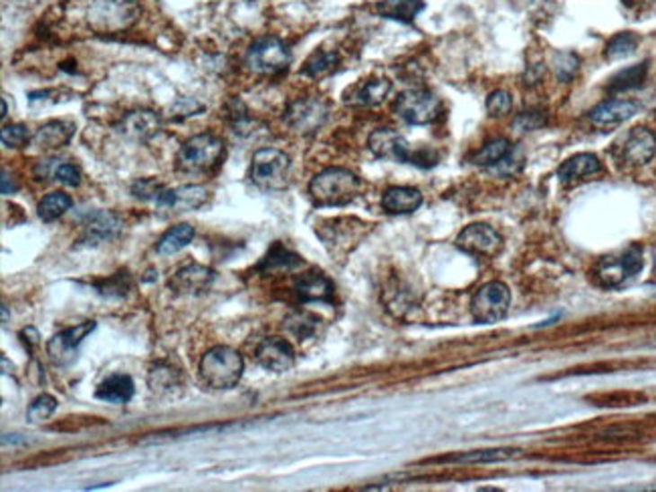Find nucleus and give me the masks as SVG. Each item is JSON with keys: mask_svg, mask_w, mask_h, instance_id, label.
I'll list each match as a JSON object with an SVG mask.
<instances>
[{"mask_svg": "<svg viewBox=\"0 0 656 492\" xmlns=\"http://www.w3.org/2000/svg\"><path fill=\"white\" fill-rule=\"evenodd\" d=\"M362 182L346 168H327L311 180L309 196L317 206H346L359 194Z\"/></svg>", "mask_w": 656, "mask_h": 492, "instance_id": "nucleus-1", "label": "nucleus"}, {"mask_svg": "<svg viewBox=\"0 0 656 492\" xmlns=\"http://www.w3.org/2000/svg\"><path fill=\"white\" fill-rule=\"evenodd\" d=\"M370 152L380 160H390L398 163H412L418 168H432L439 163V154L432 150H412L406 142L404 136H400L396 129L380 127L372 131L370 139H368Z\"/></svg>", "mask_w": 656, "mask_h": 492, "instance_id": "nucleus-2", "label": "nucleus"}, {"mask_svg": "<svg viewBox=\"0 0 656 492\" xmlns=\"http://www.w3.org/2000/svg\"><path fill=\"white\" fill-rule=\"evenodd\" d=\"M199 372L202 382L212 390H231L241 382L244 362L239 351L233 347L218 346L202 356Z\"/></svg>", "mask_w": 656, "mask_h": 492, "instance_id": "nucleus-3", "label": "nucleus"}, {"mask_svg": "<svg viewBox=\"0 0 656 492\" xmlns=\"http://www.w3.org/2000/svg\"><path fill=\"white\" fill-rule=\"evenodd\" d=\"M225 154V142L212 134H199L182 144L176 155V166L186 174H202L218 166Z\"/></svg>", "mask_w": 656, "mask_h": 492, "instance_id": "nucleus-4", "label": "nucleus"}, {"mask_svg": "<svg viewBox=\"0 0 656 492\" xmlns=\"http://www.w3.org/2000/svg\"><path fill=\"white\" fill-rule=\"evenodd\" d=\"M291 160L289 155L275 147H261L253 155L251 180L261 190L279 192L289 186Z\"/></svg>", "mask_w": 656, "mask_h": 492, "instance_id": "nucleus-5", "label": "nucleus"}, {"mask_svg": "<svg viewBox=\"0 0 656 492\" xmlns=\"http://www.w3.org/2000/svg\"><path fill=\"white\" fill-rule=\"evenodd\" d=\"M644 267V254L638 244L628 246L620 254H612V257H604L596 265L594 277L596 283L604 286V289H618V286L626 285L630 278H634Z\"/></svg>", "mask_w": 656, "mask_h": 492, "instance_id": "nucleus-6", "label": "nucleus"}, {"mask_svg": "<svg viewBox=\"0 0 656 492\" xmlns=\"http://www.w3.org/2000/svg\"><path fill=\"white\" fill-rule=\"evenodd\" d=\"M291 59L289 47L281 39L261 37L249 47L247 55H244V65L257 75H279L289 67Z\"/></svg>", "mask_w": 656, "mask_h": 492, "instance_id": "nucleus-7", "label": "nucleus"}, {"mask_svg": "<svg viewBox=\"0 0 656 492\" xmlns=\"http://www.w3.org/2000/svg\"><path fill=\"white\" fill-rule=\"evenodd\" d=\"M139 6L136 0H93L89 6V24L97 32H120L136 22Z\"/></svg>", "mask_w": 656, "mask_h": 492, "instance_id": "nucleus-8", "label": "nucleus"}, {"mask_svg": "<svg viewBox=\"0 0 656 492\" xmlns=\"http://www.w3.org/2000/svg\"><path fill=\"white\" fill-rule=\"evenodd\" d=\"M394 113L408 126H429L440 118L442 103L437 95L426 89H410L398 95Z\"/></svg>", "mask_w": 656, "mask_h": 492, "instance_id": "nucleus-9", "label": "nucleus"}, {"mask_svg": "<svg viewBox=\"0 0 656 492\" xmlns=\"http://www.w3.org/2000/svg\"><path fill=\"white\" fill-rule=\"evenodd\" d=\"M511 303V293L507 285L493 281L483 285L481 289L473 294L471 299V313L477 323H497L507 315Z\"/></svg>", "mask_w": 656, "mask_h": 492, "instance_id": "nucleus-10", "label": "nucleus"}, {"mask_svg": "<svg viewBox=\"0 0 656 492\" xmlns=\"http://www.w3.org/2000/svg\"><path fill=\"white\" fill-rule=\"evenodd\" d=\"M327 118H330V108L319 97H301L287 108L283 116L287 126L303 136L322 129Z\"/></svg>", "mask_w": 656, "mask_h": 492, "instance_id": "nucleus-11", "label": "nucleus"}, {"mask_svg": "<svg viewBox=\"0 0 656 492\" xmlns=\"http://www.w3.org/2000/svg\"><path fill=\"white\" fill-rule=\"evenodd\" d=\"M616 155L628 166H644L656 154V136L649 127H634L616 142Z\"/></svg>", "mask_w": 656, "mask_h": 492, "instance_id": "nucleus-12", "label": "nucleus"}, {"mask_svg": "<svg viewBox=\"0 0 656 492\" xmlns=\"http://www.w3.org/2000/svg\"><path fill=\"white\" fill-rule=\"evenodd\" d=\"M501 234L489 224H471L457 236L458 249L479 259H493L501 250Z\"/></svg>", "mask_w": 656, "mask_h": 492, "instance_id": "nucleus-13", "label": "nucleus"}, {"mask_svg": "<svg viewBox=\"0 0 656 492\" xmlns=\"http://www.w3.org/2000/svg\"><path fill=\"white\" fill-rule=\"evenodd\" d=\"M95 329V321H85L75 327H69L47 343V356L55 365H69L75 362L77 349L89 333Z\"/></svg>", "mask_w": 656, "mask_h": 492, "instance_id": "nucleus-14", "label": "nucleus"}, {"mask_svg": "<svg viewBox=\"0 0 656 492\" xmlns=\"http://www.w3.org/2000/svg\"><path fill=\"white\" fill-rule=\"evenodd\" d=\"M212 283H215V270L192 262V265L178 268L176 273L170 277L168 286L176 294H200L204 291H208Z\"/></svg>", "mask_w": 656, "mask_h": 492, "instance_id": "nucleus-15", "label": "nucleus"}, {"mask_svg": "<svg viewBox=\"0 0 656 492\" xmlns=\"http://www.w3.org/2000/svg\"><path fill=\"white\" fill-rule=\"evenodd\" d=\"M162 129V118L152 110H136L126 113L118 123V131L131 142H147Z\"/></svg>", "mask_w": 656, "mask_h": 492, "instance_id": "nucleus-16", "label": "nucleus"}, {"mask_svg": "<svg viewBox=\"0 0 656 492\" xmlns=\"http://www.w3.org/2000/svg\"><path fill=\"white\" fill-rule=\"evenodd\" d=\"M257 362L261 367L275 373H285L295 365V351L281 338H267L259 343L257 347Z\"/></svg>", "mask_w": 656, "mask_h": 492, "instance_id": "nucleus-17", "label": "nucleus"}, {"mask_svg": "<svg viewBox=\"0 0 656 492\" xmlns=\"http://www.w3.org/2000/svg\"><path fill=\"white\" fill-rule=\"evenodd\" d=\"M392 92V83L388 79L376 77V79H364L359 83L351 85L343 100L348 105H354V108H376L380 105Z\"/></svg>", "mask_w": 656, "mask_h": 492, "instance_id": "nucleus-18", "label": "nucleus"}, {"mask_svg": "<svg viewBox=\"0 0 656 492\" xmlns=\"http://www.w3.org/2000/svg\"><path fill=\"white\" fill-rule=\"evenodd\" d=\"M638 110H641V105L636 101L608 100L602 101L600 105H596V108L588 113V119L592 121L596 127H614L636 116Z\"/></svg>", "mask_w": 656, "mask_h": 492, "instance_id": "nucleus-19", "label": "nucleus"}, {"mask_svg": "<svg viewBox=\"0 0 656 492\" xmlns=\"http://www.w3.org/2000/svg\"><path fill=\"white\" fill-rule=\"evenodd\" d=\"M208 194L202 186H180L176 190H164L158 200H155V206L162 210H176V212H186V210H196L200 208L204 202H207Z\"/></svg>", "mask_w": 656, "mask_h": 492, "instance_id": "nucleus-20", "label": "nucleus"}, {"mask_svg": "<svg viewBox=\"0 0 656 492\" xmlns=\"http://www.w3.org/2000/svg\"><path fill=\"white\" fill-rule=\"evenodd\" d=\"M121 220L113 215V212H105V210H95L89 212L85 218V233L81 242L85 244H100L105 241L116 239V236L121 233Z\"/></svg>", "mask_w": 656, "mask_h": 492, "instance_id": "nucleus-21", "label": "nucleus"}, {"mask_svg": "<svg viewBox=\"0 0 656 492\" xmlns=\"http://www.w3.org/2000/svg\"><path fill=\"white\" fill-rule=\"evenodd\" d=\"M422 194L421 190L410 186H394L388 188L382 196V208L388 215H412L414 210L421 208Z\"/></svg>", "mask_w": 656, "mask_h": 492, "instance_id": "nucleus-22", "label": "nucleus"}, {"mask_svg": "<svg viewBox=\"0 0 656 492\" xmlns=\"http://www.w3.org/2000/svg\"><path fill=\"white\" fill-rule=\"evenodd\" d=\"M147 385L150 390L155 393V396L162 398H170V396H178L182 391V373L178 372L176 367H172L170 364H155L152 365L150 373H147Z\"/></svg>", "mask_w": 656, "mask_h": 492, "instance_id": "nucleus-23", "label": "nucleus"}, {"mask_svg": "<svg viewBox=\"0 0 656 492\" xmlns=\"http://www.w3.org/2000/svg\"><path fill=\"white\" fill-rule=\"evenodd\" d=\"M73 134H75V123L57 119L40 126L35 131V136H32V142H35V145H39L40 150H59V147L71 142Z\"/></svg>", "mask_w": 656, "mask_h": 492, "instance_id": "nucleus-24", "label": "nucleus"}, {"mask_svg": "<svg viewBox=\"0 0 656 492\" xmlns=\"http://www.w3.org/2000/svg\"><path fill=\"white\" fill-rule=\"evenodd\" d=\"M295 293L301 301H332L333 283L324 273L311 270V273L301 275L295 281Z\"/></svg>", "mask_w": 656, "mask_h": 492, "instance_id": "nucleus-25", "label": "nucleus"}, {"mask_svg": "<svg viewBox=\"0 0 656 492\" xmlns=\"http://www.w3.org/2000/svg\"><path fill=\"white\" fill-rule=\"evenodd\" d=\"M598 171H602V163L594 154H576L557 168V178L563 184H572L576 180L594 176Z\"/></svg>", "mask_w": 656, "mask_h": 492, "instance_id": "nucleus-26", "label": "nucleus"}, {"mask_svg": "<svg viewBox=\"0 0 656 492\" xmlns=\"http://www.w3.org/2000/svg\"><path fill=\"white\" fill-rule=\"evenodd\" d=\"M134 380L126 373H113L108 380L102 382L100 388H97L95 396L97 400L108 401V404H128V401L134 398Z\"/></svg>", "mask_w": 656, "mask_h": 492, "instance_id": "nucleus-27", "label": "nucleus"}, {"mask_svg": "<svg viewBox=\"0 0 656 492\" xmlns=\"http://www.w3.org/2000/svg\"><path fill=\"white\" fill-rule=\"evenodd\" d=\"M374 11L384 19L412 22L424 11L422 0H380L374 4Z\"/></svg>", "mask_w": 656, "mask_h": 492, "instance_id": "nucleus-28", "label": "nucleus"}, {"mask_svg": "<svg viewBox=\"0 0 656 492\" xmlns=\"http://www.w3.org/2000/svg\"><path fill=\"white\" fill-rule=\"evenodd\" d=\"M322 323H324L322 319L314 313H309V311H293V313L285 319L283 327L299 341H306L315 338L319 329H322Z\"/></svg>", "mask_w": 656, "mask_h": 492, "instance_id": "nucleus-29", "label": "nucleus"}, {"mask_svg": "<svg viewBox=\"0 0 656 492\" xmlns=\"http://www.w3.org/2000/svg\"><path fill=\"white\" fill-rule=\"evenodd\" d=\"M646 75H649V63H638V65H633V67L618 71L616 75L608 81L606 89H608L610 93H625V92H630V89L643 87Z\"/></svg>", "mask_w": 656, "mask_h": 492, "instance_id": "nucleus-30", "label": "nucleus"}, {"mask_svg": "<svg viewBox=\"0 0 656 492\" xmlns=\"http://www.w3.org/2000/svg\"><path fill=\"white\" fill-rule=\"evenodd\" d=\"M511 152H513V147H511L510 139L497 137V139H491L489 144L483 145L481 150L473 155L471 162L474 163V166L493 168V166H499V163H503L507 158H510Z\"/></svg>", "mask_w": 656, "mask_h": 492, "instance_id": "nucleus-31", "label": "nucleus"}, {"mask_svg": "<svg viewBox=\"0 0 656 492\" xmlns=\"http://www.w3.org/2000/svg\"><path fill=\"white\" fill-rule=\"evenodd\" d=\"M192 239H194V226L192 224L172 226L170 231H166L162 234V239L158 241V244H155V250H158V254L168 257V254H176L182 249H186V246L192 242Z\"/></svg>", "mask_w": 656, "mask_h": 492, "instance_id": "nucleus-32", "label": "nucleus"}, {"mask_svg": "<svg viewBox=\"0 0 656 492\" xmlns=\"http://www.w3.org/2000/svg\"><path fill=\"white\" fill-rule=\"evenodd\" d=\"M303 265L301 257L297 254L287 250L283 244H275L273 249L267 252V257L259 262V270L262 273H273V270H293L299 268Z\"/></svg>", "mask_w": 656, "mask_h": 492, "instance_id": "nucleus-33", "label": "nucleus"}, {"mask_svg": "<svg viewBox=\"0 0 656 492\" xmlns=\"http://www.w3.org/2000/svg\"><path fill=\"white\" fill-rule=\"evenodd\" d=\"M340 65V55L335 51H315L314 55L309 57V59L306 61V67L301 69L303 75H307L311 79H324L327 75H332V73L338 69Z\"/></svg>", "mask_w": 656, "mask_h": 492, "instance_id": "nucleus-34", "label": "nucleus"}, {"mask_svg": "<svg viewBox=\"0 0 656 492\" xmlns=\"http://www.w3.org/2000/svg\"><path fill=\"white\" fill-rule=\"evenodd\" d=\"M71 206H73V200L69 194L51 192L39 202V218L43 220V223H53V220H57L59 216H63L65 212L71 210Z\"/></svg>", "mask_w": 656, "mask_h": 492, "instance_id": "nucleus-35", "label": "nucleus"}, {"mask_svg": "<svg viewBox=\"0 0 656 492\" xmlns=\"http://www.w3.org/2000/svg\"><path fill=\"white\" fill-rule=\"evenodd\" d=\"M638 47V37L634 32H618L616 37H612L606 45V59L608 61H618L625 59V57L633 55Z\"/></svg>", "mask_w": 656, "mask_h": 492, "instance_id": "nucleus-36", "label": "nucleus"}, {"mask_svg": "<svg viewBox=\"0 0 656 492\" xmlns=\"http://www.w3.org/2000/svg\"><path fill=\"white\" fill-rule=\"evenodd\" d=\"M518 456V450H511V448H501V450H477V452H466V454H458V456H453V458H447V461H453V462H501V461H510V458Z\"/></svg>", "mask_w": 656, "mask_h": 492, "instance_id": "nucleus-37", "label": "nucleus"}, {"mask_svg": "<svg viewBox=\"0 0 656 492\" xmlns=\"http://www.w3.org/2000/svg\"><path fill=\"white\" fill-rule=\"evenodd\" d=\"M55 409H57V400L53 396H49V393H43V396H39L29 406V409H27V420L31 424L45 422V420H49V417H51L55 414Z\"/></svg>", "mask_w": 656, "mask_h": 492, "instance_id": "nucleus-38", "label": "nucleus"}, {"mask_svg": "<svg viewBox=\"0 0 656 492\" xmlns=\"http://www.w3.org/2000/svg\"><path fill=\"white\" fill-rule=\"evenodd\" d=\"M95 289L97 293L103 294V297H124L129 289V275L126 270H121V273L113 275L108 281L95 283Z\"/></svg>", "mask_w": 656, "mask_h": 492, "instance_id": "nucleus-39", "label": "nucleus"}, {"mask_svg": "<svg viewBox=\"0 0 656 492\" xmlns=\"http://www.w3.org/2000/svg\"><path fill=\"white\" fill-rule=\"evenodd\" d=\"M580 69V59L573 53H557L554 57V71L560 81L573 79Z\"/></svg>", "mask_w": 656, "mask_h": 492, "instance_id": "nucleus-40", "label": "nucleus"}, {"mask_svg": "<svg viewBox=\"0 0 656 492\" xmlns=\"http://www.w3.org/2000/svg\"><path fill=\"white\" fill-rule=\"evenodd\" d=\"M164 190H166V186L158 182L155 178H142V180H137V182H134V186H131V194H134L139 200L155 202Z\"/></svg>", "mask_w": 656, "mask_h": 492, "instance_id": "nucleus-41", "label": "nucleus"}, {"mask_svg": "<svg viewBox=\"0 0 656 492\" xmlns=\"http://www.w3.org/2000/svg\"><path fill=\"white\" fill-rule=\"evenodd\" d=\"M29 129L21 126V123H13V126H4L0 131V142L6 147H22L29 144Z\"/></svg>", "mask_w": 656, "mask_h": 492, "instance_id": "nucleus-42", "label": "nucleus"}, {"mask_svg": "<svg viewBox=\"0 0 656 492\" xmlns=\"http://www.w3.org/2000/svg\"><path fill=\"white\" fill-rule=\"evenodd\" d=\"M204 111V105L200 101L192 100V97H180L178 101L170 105V118L174 119H186L192 116H199Z\"/></svg>", "mask_w": 656, "mask_h": 492, "instance_id": "nucleus-43", "label": "nucleus"}, {"mask_svg": "<svg viewBox=\"0 0 656 492\" xmlns=\"http://www.w3.org/2000/svg\"><path fill=\"white\" fill-rule=\"evenodd\" d=\"M511 111V95L499 89L487 97V113L491 118H503Z\"/></svg>", "mask_w": 656, "mask_h": 492, "instance_id": "nucleus-44", "label": "nucleus"}, {"mask_svg": "<svg viewBox=\"0 0 656 492\" xmlns=\"http://www.w3.org/2000/svg\"><path fill=\"white\" fill-rule=\"evenodd\" d=\"M53 176L57 182H61L63 186L75 188L81 184V171L77 166H73V163H57Z\"/></svg>", "mask_w": 656, "mask_h": 492, "instance_id": "nucleus-45", "label": "nucleus"}, {"mask_svg": "<svg viewBox=\"0 0 656 492\" xmlns=\"http://www.w3.org/2000/svg\"><path fill=\"white\" fill-rule=\"evenodd\" d=\"M544 123H545V119H544V116H541V113L525 111V113H521L518 119H515L513 127H519L521 131H531V129H539L541 126H544Z\"/></svg>", "mask_w": 656, "mask_h": 492, "instance_id": "nucleus-46", "label": "nucleus"}, {"mask_svg": "<svg viewBox=\"0 0 656 492\" xmlns=\"http://www.w3.org/2000/svg\"><path fill=\"white\" fill-rule=\"evenodd\" d=\"M19 338L22 339L24 346H27L29 349H32L35 346H39V331L35 329V327H27V329H22Z\"/></svg>", "mask_w": 656, "mask_h": 492, "instance_id": "nucleus-47", "label": "nucleus"}, {"mask_svg": "<svg viewBox=\"0 0 656 492\" xmlns=\"http://www.w3.org/2000/svg\"><path fill=\"white\" fill-rule=\"evenodd\" d=\"M14 184H13V180H11V182H8V171H3V194H11V192H14Z\"/></svg>", "mask_w": 656, "mask_h": 492, "instance_id": "nucleus-48", "label": "nucleus"}, {"mask_svg": "<svg viewBox=\"0 0 656 492\" xmlns=\"http://www.w3.org/2000/svg\"><path fill=\"white\" fill-rule=\"evenodd\" d=\"M652 3H654V0H625V4L630 6V8H643V6H649Z\"/></svg>", "mask_w": 656, "mask_h": 492, "instance_id": "nucleus-49", "label": "nucleus"}, {"mask_svg": "<svg viewBox=\"0 0 656 492\" xmlns=\"http://www.w3.org/2000/svg\"><path fill=\"white\" fill-rule=\"evenodd\" d=\"M3 321H4V323L8 321V307H6V305H3Z\"/></svg>", "mask_w": 656, "mask_h": 492, "instance_id": "nucleus-50", "label": "nucleus"}, {"mask_svg": "<svg viewBox=\"0 0 656 492\" xmlns=\"http://www.w3.org/2000/svg\"><path fill=\"white\" fill-rule=\"evenodd\" d=\"M6 111H8V108H6V101L3 100V118H6Z\"/></svg>", "mask_w": 656, "mask_h": 492, "instance_id": "nucleus-51", "label": "nucleus"}, {"mask_svg": "<svg viewBox=\"0 0 656 492\" xmlns=\"http://www.w3.org/2000/svg\"><path fill=\"white\" fill-rule=\"evenodd\" d=\"M654 275H656V250H654Z\"/></svg>", "mask_w": 656, "mask_h": 492, "instance_id": "nucleus-52", "label": "nucleus"}, {"mask_svg": "<svg viewBox=\"0 0 656 492\" xmlns=\"http://www.w3.org/2000/svg\"><path fill=\"white\" fill-rule=\"evenodd\" d=\"M654 346H656V343H654Z\"/></svg>", "mask_w": 656, "mask_h": 492, "instance_id": "nucleus-53", "label": "nucleus"}]
</instances>
